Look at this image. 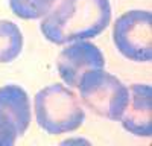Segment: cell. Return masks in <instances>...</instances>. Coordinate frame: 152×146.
I'll use <instances>...</instances> for the list:
<instances>
[{
  "mask_svg": "<svg viewBox=\"0 0 152 146\" xmlns=\"http://www.w3.org/2000/svg\"><path fill=\"white\" fill-rule=\"evenodd\" d=\"M17 137H18V132L14 122L0 110V145L12 146L15 143Z\"/></svg>",
  "mask_w": 152,
  "mask_h": 146,
  "instance_id": "obj_10",
  "label": "cell"
},
{
  "mask_svg": "<svg viewBox=\"0 0 152 146\" xmlns=\"http://www.w3.org/2000/svg\"><path fill=\"white\" fill-rule=\"evenodd\" d=\"M23 49V35L15 23L0 20V64L14 61Z\"/></svg>",
  "mask_w": 152,
  "mask_h": 146,
  "instance_id": "obj_8",
  "label": "cell"
},
{
  "mask_svg": "<svg viewBox=\"0 0 152 146\" xmlns=\"http://www.w3.org/2000/svg\"><path fill=\"white\" fill-rule=\"evenodd\" d=\"M35 117L41 129L58 136L78 129L85 119L79 99L64 85L52 84L35 96Z\"/></svg>",
  "mask_w": 152,
  "mask_h": 146,
  "instance_id": "obj_2",
  "label": "cell"
},
{
  "mask_svg": "<svg viewBox=\"0 0 152 146\" xmlns=\"http://www.w3.org/2000/svg\"><path fill=\"white\" fill-rule=\"evenodd\" d=\"M110 21V0H61L44 15L40 29L49 41L66 44L97 36Z\"/></svg>",
  "mask_w": 152,
  "mask_h": 146,
  "instance_id": "obj_1",
  "label": "cell"
},
{
  "mask_svg": "<svg viewBox=\"0 0 152 146\" xmlns=\"http://www.w3.org/2000/svg\"><path fill=\"white\" fill-rule=\"evenodd\" d=\"M56 67L62 81L70 88H76L85 72L105 67V58L97 46L81 40L62 49L56 59Z\"/></svg>",
  "mask_w": 152,
  "mask_h": 146,
  "instance_id": "obj_5",
  "label": "cell"
},
{
  "mask_svg": "<svg viewBox=\"0 0 152 146\" xmlns=\"http://www.w3.org/2000/svg\"><path fill=\"white\" fill-rule=\"evenodd\" d=\"M79 93L82 102L91 110L110 120H120L128 102V87L104 69L85 72L79 81Z\"/></svg>",
  "mask_w": 152,
  "mask_h": 146,
  "instance_id": "obj_3",
  "label": "cell"
},
{
  "mask_svg": "<svg viewBox=\"0 0 152 146\" xmlns=\"http://www.w3.org/2000/svg\"><path fill=\"white\" fill-rule=\"evenodd\" d=\"M126 131L138 137L152 134V88L148 84H134L128 88V102L120 116Z\"/></svg>",
  "mask_w": 152,
  "mask_h": 146,
  "instance_id": "obj_6",
  "label": "cell"
},
{
  "mask_svg": "<svg viewBox=\"0 0 152 146\" xmlns=\"http://www.w3.org/2000/svg\"><path fill=\"white\" fill-rule=\"evenodd\" d=\"M151 31L152 17L149 11H128L114 23V44L125 58L137 63H149L152 56Z\"/></svg>",
  "mask_w": 152,
  "mask_h": 146,
  "instance_id": "obj_4",
  "label": "cell"
},
{
  "mask_svg": "<svg viewBox=\"0 0 152 146\" xmlns=\"http://www.w3.org/2000/svg\"><path fill=\"white\" fill-rule=\"evenodd\" d=\"M0 110L14 122L18 137L26 132L31 122L29 96L18 85H5L0 88Z\"/></svg>",
  "mask_w": 152,
  "mask_h": 146,
  "instance_id": "obj_7",
  "label": "cell"
},
{
  "mask_svg": "<svg viewBox=\"0 0 152 146\" xmlns=\"http://www.w3.org/2000/svg\"><path fill=\"white\" fill-rule=\"evenodd\" d=\"M58 0H9L12 12L24 20H35L50 12Z\"/></svg>",
  "mask_w": 152,
  "mask_h": 146,
  "instance_id": "obj_9",
  "label": "cell"
}]
</instances>
